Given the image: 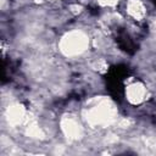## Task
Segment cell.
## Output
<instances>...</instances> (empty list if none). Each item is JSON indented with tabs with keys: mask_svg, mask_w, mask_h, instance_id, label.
Wrapping results in <instances>:
<instances>
[{
	"mask_svg": "<svg viewBox=\"0 0 156 156\" xmlns=\"http://www.w3.org/2000/svg\"><path fill=\"white\" fill-rule=\"evenodd\" d=\"M88 43H89L88 38L82 32L74 30V32L67 33L62 38V40L60 43V48L65 55L73 56V55L82 54L87 49Z\"/></svg>",
	"mask_w": 156,
	"mask_h": 156,
	"instance_id": "cell-1",
	"label": "cell"
},
{
	"mask_svg": "<svg viewBox=\"0 0 156 156\" xmlns=\"http://www.w3.org/2000/svg\"><path fill=\"white\" fill-rule=\"evenodd\" d=\"M61 127L65 135L69 139H78L82 135V127L74 118H65L61 123Z\"/></svg>",
	"mask_w": 156,
	"mask_h": 156,
	"instance_id": "cell-2",
	"label": "cell"
},
{
	"mask_svg": "<svg viewBox=\"0 0 156 156\" xmlns=\"http://www.w3.org/2000/svg\"><path fill=\"white\" fill-rule=\"evenodd\" d=\"M146 91H145V88L143 84L140 83H134V84H130L127 90H126V95H127V99L132 102V104H139L144 100V96H145Z\"/></svg>",
	"mask_w": 156,
	"mask_h": 156,
	"instance_id": "cell-3",
	"label": "cell"
},
{
	"mask_svg": "<svg viewBox=\"0 0 156 156\" xmlns=\"http://www.w3.org/2000/svg\"><path fill=\"white\" fill-rule=\"evenodd\" d=\"M127 11L135 20H140L145 15V9L140 0H129L127 4Z\"/></svg>",
	"mask_w": 156,
	"mask_h": 156,
	"instance_id": "cell-4",
	"label": "cell"
},
{
	"mask_svg": "<svg viewBox=\"0 0 156 156\" xmlns=\"http://www.w3.org/2000/svg\"><path fill=\"white\" fill-rule=\"evenodd\" d=\"M24 118V111L21 106L18 105H15V106H11L9 110H7V119H9V123L11 124H18L22 122V119Z\"/></svg>",
	"mask_w": 156,
	"mask_h": 156,
	"instance_id": "cell-5",
	"label": "cell"
}]
</instances>
